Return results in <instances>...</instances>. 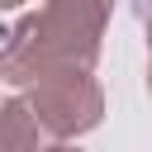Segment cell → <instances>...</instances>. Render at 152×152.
<instances>
[{
	"label": "cell",
	"instance_id": "2",
	"mask_svg": "<svg viewBox=\"0 0 152 152\" xmlns=\"http://www.w3.org/2000/svg\"><path fill=\"white\" fill-rule=\"evenodd\" d=\"M24 95L33 100L38 119L48 124V133L57 142L86 138L104 119V90L95 81V66H52L38 81H28Z\"/></svg>",
	"mask_w": 152,
	"mask_h": 152
},
{
	"label": "cell",
	"instance_id": "1",
	"mask_svg": "<svg viewBox=\"0 0 152 152\" xmlns=\"http://www.w3.org/2000/svg\"><path fill=\"white\" fill-rule=\"evenodd\" d=\"M114 0H43V10L0 28V81L24 90L52 66H95Z\"/></svg>",
	"mask_w": 152,
	"mask_h": 152
},
{
	"label": "cell",
	"instance_id": "4",
	"mask_svg": "<svg viewBox=\"0 0 152 152\" xmlns=\"http://www.w3.org/2000/svg\"><path fill=\"white\" fill-rule=\"evenodd\" d=\"M142 24H147V95H152V10L142 14Z\"/></svg>",
	"mask_w": 152,
	"mask_h": 152
},
{
	"label": "cell",
	"instance_id": "3",
	"mask_svg": "<svg viewBox=\"0 0 152 152\" xmlns=\"http://www.w3.org/2000/svg\"><path fill=\"white\" fill-rule=\"evenodd\" d=\"M0 147L5 152H33V147H62V142L48 133V124L33 109V100L19 90V95L0 100Z\"/></svg>",
	"mask_w": 152,
	"mask_h": 152
},
{
	"label": "cell",
	"instance_id": "5",
	"mask_svg": "<svg viewBox=\"0 0 152 152\" xmlns=\"http://www.w3.org/2000/svg\"><path fill=\"white\" fill-rule=\"evenodd\" d=\"M19 5H24V0H0V10H19Z\"/></svg>",
	"mask_w": 152,
	"mask_h": 152
},
{
	"label": "cell",
	"instance_id": "6",
	"mask_svg": "<svg viewBox=\"0 0 152 152\" xmlns=\"http://www.w3.org/2000/svg\"><path fill=\"white\" fill-rule=\"evenodd\" d=\"M147 10H152V0H138V14H147Z\"/></svg>",
	"mask_w": 152,
	"mask_h": 152
}]
</instances>
